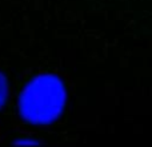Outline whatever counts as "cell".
<instances>
[{"label":"cell","mask_w":152,"mask_h":147,"mask_svg":"<svg viewBox=\"0 0 152 147\" xmlns=\"http://www.w3.org/2000/svg\"><path fill=\"white\" fill-rule=\"evenodd\" d=\"M66 103V88L56 75H40L19 98V112L29 123H50L59 116Z\"/></svg>","instance_id":"cell-1"},{"label":"cell","mask_w":152,"mask_h":147,"mask_svg":"<svg viewBox=\"0 0 152 147\" xmlns=\"http://www.w3.org/2000/svg\"><path fill=\"white\" fill-rule=\"evenodd\" d=\"M7 95H8L7 79L4 78V75H3V74H0V108L4 106L5 100H7Z\"/></svg>","instance_id":"cell-2"}]
</instances>
